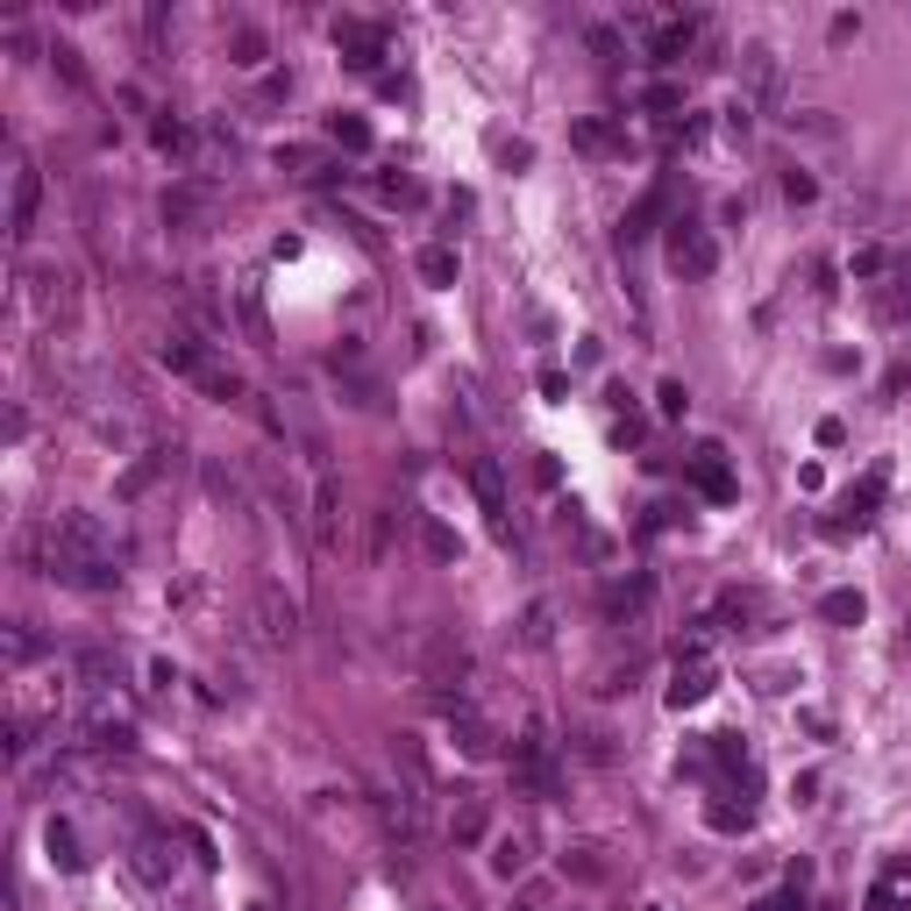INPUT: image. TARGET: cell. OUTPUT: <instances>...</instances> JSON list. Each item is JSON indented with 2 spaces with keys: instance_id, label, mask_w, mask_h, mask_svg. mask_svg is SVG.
<instances>
[{
  "instance_id": "6da1fadb",
  "label": "cell",
  "mask_w": 911,
  "mask_h": 911,
  "mask_svg": "<svg viewBox=\"0 0 911 911\" xmlns=\"http://www.w3.org/2000/svg\"><path fill=\"white\" fill-rule=\"evenodd\" d=\"M36 541H44V577L72 584V591H115L121 584V555L93 513H58Z\"/></svg>"
},
{
  "instance_id": "7a4b0ae2",
  "label": "cell",
  "mask_w": 911,
  "mask_h": 911,
  "mask_svg": "<svg viewBox=\"0 0 911 911\" xmlns=\"http://www.w3.org/2000/svg\"><path fill=\"white\" fill-rule=\"evenodd\" d=\"M670 271H684V278H712V271H719L712 228L691 221V214H676V221H670Z\"/></svg>"
},
{
  "instance_id": "3957f363",
  "label": "cell",
  "mask_w": 911,
  "mask_h": 911,
  "mask_svg": "<svg viewBox=\"0 0 911 911\" xmlns=\"http://www.w3.org/2000/svg\"><path fill=\"white\" fill-rule=\"evenodd\" d=\"M250 642H264V648H292V642H299V606L278 591V584H264V591H256V606H250Z\"/></svg>"
},
{
  "instance_id": "277c9868",
  "label": "cell",
  "mask_w": 911,
  "mask_h": 911,
  "mask_svg": "<svg viewBox=\"0 0 911 911\" xmlns=\"http://www.w3.org/2000/svg\"><path fill=\"white\" fill-rule=\"evenodd\" d=\"M36 207H44V171H36L29 157H15V171H8V236L15 242H29Z\"/></svg>"
},
{
  "instance_id": "5b68a950",
  "label": "cell",
  "mask_w": 911,
  "mask_h": 911,
  "mask_svg": "<svg viewBox=\"0 0 911 911\" xmlns=\"http://www.w3.org/2000/svg\"><path fill=\"white\" fill-rule=\"evenodd\" d=\"M719 691V670H712V656H705V642H691L684 656H676V676H670V705L684 712V705H705Z\"/></svg>"
},
{
  "instance_id": "8992f818",
  "label": "cell",
  "mask_w": 911,
  "mask_h": 911,
  "mask_svg": "<svg viewBox=\"0 0 911 911\" xmlns=\"http://www.w3.org/2000/svg\"><path fill=\"white\" fill-rule=\"evenodd\" d=\"M513 777H520V791H535V798L555 791V763H549V741H541V727L527 733L520 747H513Z\"/></svg>"
},
{
  "instance_id": "52a82bcc",
  "label": "cell",
  "mask_w": 911,
  "mask_h": 911,
  "mask_svg": "<svg viewBox=\"0 0 911 911\" xmlns=\"http://www.w3.org/2000/svg\"><path fill=\"white\" fill-rule=\"evenodd\" d=\"M876 499H883V470H868L862 484H848V492H840V506H834V520H826V535H848V527H868Z\"/></svg>"
},
{
  "instance_id": "ba28073f",
  "label": "cell",
  "mask_w": 911,
  "mask_h": 911,
  "mask_svg": "<svg viewBox=\"0 0 911 911\" xmlns=\"http://www.w3.org/2000/svg\"><path fill=\"white\" fill-rule=\"evenodd\" d=\"M335 50L349 58V72H377V58H385V29H371V22H335Z\"/></svg>"
},
{
  "instance_id": "9c48e42d",
  "label": "cell",
  "mask_w": 911,
  "mask_h": 911,
  "mask_svg": "<svg viewBox=\"0 0 911 911\" xmlns=\"http://www.w3.org/2000/svg\"><path fill=\"white\" fill-rule=\"evenodd\" d=\"M698 44V15H670L648 29V64H684V50Z\"/></svg>"
},
{
  "instance_id": "30bf717a",
  "label": "cell",
  "mask_w": 911,
  "mask_h": 911,
  "mask_svg": "<svg viewBox=\"0 0 911 911\" xmlns=\"http://www.w3.org/2000/svg\"><path fill=\"white\" fill-rule=\"evenodd\" d=\"M684 470H691V484H698V499H712V506H727V499H733V470H727L719 448H698Z\"/></svg>"
},
{
  "instance_id": "8fae6325",
  "label": "cell",
  "mask_w": 911,
  "mask_h": 911,
  "mask_svg": "<svg viewBox=\"0 0 911 911\" xmlns=\"http://www.w3.org/2000/svg\"><path fill=\"white\" fill-rule=\"evenodd\" d=\"M741 79H747V93H755V100H777V50H769V44H747L741 50Z\"/></svg>"
},
{
  "instance_id": "7c38bea8",
  "label": "cell",
  "mask_w": 911,
  "mask_h": 911,
  "mask_svg": "<svg viewBox=\"0 0 911 911\" xmlns=\"http://www.w3.org/2000/svg\"><path fill=\"white\" fill-rule=\"evenodd\" d=\"M314 535L328 541V549L343 541V484H335L328 470H321V484H314Z\"/></svg>"
},
{
  "instance_id": "4fadbf2b",
  "label": "cell",
  "mask_w": 911,
  "mask_h": 911,
  "mask_svg": "<svg viewBox=\"0 0 911 911\" xmlns=\"http://www.w3.org/2000/svg\"><path fill=\"white\" fill-rule=\"evenodd\" d=\"M157 357H165V371H179V377H193V385H200V377H207V371H214V357H207V343H193V335H171V343H165V349H157Z\"/></svg>"
},
{
  "instance_id": "5bb4252c",
  "label": "cell",
  "mask_w": 911,
  "mask_h": 911,
  "mask_svg": "<svg viewBox=\"0 0 911 911\" xmlns=\"http://www.w3.org/2000/svg\"><path fill=\"white\" fill-rule=\"evenodd\" d=\"M207 214H214V185H200V179L179 185V193L165 200V221H179V228H185V221H207Z\"/></svg>"
},
{
  "instance_id": "9a60e30c",
  "label": "cell",
  "mask_w": 911,
  "mask_h": 911,
  "mask_svg": "<svg viewBox=\"0 0 911 911\" xmlns=\"http://www.w3.org/2000/svg\"><path fill=\"white\" fill-rule=\"evenodd\" d=\"M570 143H577L584 157H613V149H620V129H613V121H577V129H570Z\"/></svg>"
},
{
  "instance_id": "2e32d148",
  "label": "cell",
  "mask_w": 911,
  "mask_h": 911,
  "mask_svg": "<svg viewBox=\"0 0 911 911\" xmlns=\"http://www.w3.org/2000/svg\"><path fill=\"white\" fill-rule=\"evenodd\" d=\"M527 862H535V840H527V834H499V848H492V868H499V876H520Z\"/></svg>"
},
{
  "instance_id": "e0dca14e",
  "label": "cell",
  "mask_w": 911,
  "mask_h": 911,
  "mask_svg": "<svg viewBox=\"0 0 911 911\" xmlns=\"http://www.w3.org/2000/svg\"><path fill=\"white\" fill-rule=\"evenodd\" d=\"M819 613L834 620V627H862V613H868V598L862 591H826L819 598Z\"/></svg>"
},
{
  "instance_id": "ac0fdd59",
  "label": "cell",
  "mask_w": 911,
  "mask_h": 911,
  "mask_svg": "<svg viewBox=\"0 0 911 911\" xmlns=\"http://www.w3.org/2000/svg\"><path fill=\"white\" fill-rule=\"evenodd\" d=\"M413 264H420V278H428V285H456V250H448V242H428Z\"/></svg>"
},
{
  "instance_id": "d6986e66",
  "label": "cell",
  "mask_w": 911,
  "mask_h": 911,
  "mask_svg": "<svg viewBox=\"0 0 911 911\" xmlns=\"http://www.w3.org/2000/svg\"><path fill=\"white\" fill-rule=\"evenodd\" d=\"M549 620H555V606H549V598H535V606H527V613H520V648H541V642H549Z\"/></svg>"
},
{
  "instance_id": "ffe728a7",
  "label": "cell",
  "mask_w": 911,
  "mask_h": 911,
  "mask_svg": "<svg viewBox=\"0 0 911 911\" xmlns=\"http://www.w3.org/2000/svg\"><path fill=\"white\" fill-rule=\"evenodd\" d=\"M448 834L464 840V848H478V840H484V805H478V798H464V805H456V819H448Z\"/></svg>"
},
{
  "instance_id": "44dd1931",
  "label": "cell",
  "mask_w": 911,
  "mask_h": 911,
  "mask_svg": "<svg viewBox=\"0 0 911 911\" xmlns=\"http://www.w3.org/2000/svg\"><path fill=\"white\" fill-rule=\"evenodd\" d=\"M50 862L58 868H86V854H79V834L64 819H50Z\"/></svg>"
},
{
  "instance_id": "7402d4cb",
  "label": "cell",
  "mask_w": 911,
  "mask_h": 911,
  "mask_svg": "<svg viewBox=\"0 0 911 911\" xmlns=\"http://www.w3.org/2000/svg\"><path fill=\"white\" fill-rule=\"evenodd\" d=\"M470 484H478L484 513H492V520H499V513H506V484H499V470H492V464H470Z\"/></svg>"
},
{
  "instance_id": "603a6c76",
  "label": "cell",
  "mask_w": 911,
  "mask_h": 911,
  "mask_svg": "<svg viewBox=\"0 0 911 911\" xmlns=\"http://www.w3.org/2000/svg\"><path fill=\"white\" fill-rule=\"evenodd\" d=\"M135 868H143V883H165L171 848H165V840H135Z\"/></svg>"
},
{
  "instance_id": "cb8c5ba5",
  "label": "cell",
  "mask_w": 911,
  "mask_h": 911,
  "mask_svg": "<svg viewBox=\"0 0 911 911\" xmlns=\"http://www.w3.org/2000/svg\"><path fill=\"white\" fill-rule=\"evenodd\" d=\"M876 314H883V321H904V314H911V278H890V285H883V292H876Z\"/></svg>"
},
{
  "instance_id": "d4e9b609",
  "label": "cell",
  "mask_w": 911,
  "mask_h": 911,
  "mask_svg": "<svg viewBox=\"0 0 911 911\" xmlns=\"http://www.w3.org/2000/svg\"><path fill=\"white\" fill-rule=\"evenodd\" d=\"M563 876H577V883H606V862H598V848H570V854H563Z\"/></svg>"
},
{
  "instance_id": "484cf974",
  "label": "cell",
  "mask_w": 911,
  "mask_h": 911,
  "mask_svg": "<svg viewBox=\"0 0 911 911\" xmlns=\"http://www.w3.org/2000/svg\"><path fill=\"white\" fill-rule=\"evenodd\" d=\"M328 135H335L343 149H371V121H357V115H335V121H328Z\"/></svg>"
},
{
  "instance_id": "4316f807",
  "label": "cell",
  "mask_w": 911,
  "mask_h": 911,
  "mask_svg": "<svg viewBox=\"0 0 911 911\" xmlns=\"http://www.w3.org/2000/svg\"><path fill=\"white\" fill-rule=\"evenodd\" d=\"M656 214H662V193H642V207L627 214V228H620V242H642V236H648V221H656Z\"/></svg>"
},
{
  "instance_id": "83f0119b",
  "label": "cell",
  "mask_w": 911,
  "mask_h": 911,
  "mask_svg": "<svg viewBox=\"0 0 911 911\" xmlns=\"http://www.w3.org/2000/svg\"><path fill=\"white\" fill-rule=\"evenodd\" d=\"M656 406H662V420H684V406H691V392H684V385H676V377H670V385H662V392H656Z\"/></svg>"
},
{
  "instance_id": "f1b7e54d",
  "label": "cell",
  "mask_w": 911,
  "mask_h": 911,
  "mask_svg": "<svg viewBox=\"0 0 911 911\" xmlns=\"http://www.w3.org/2000/svg\"><path fill=\"white\" fill-rule=\"evenodd\" d=\"M854 278H883V271H890V256H883V250H854Z\"/></svg>"
},
{
  "instance_id": "f546056e",
  "label": "cell",
  "mask_w": 911,
  "mask_h": 911,
  "mask_svg": "<svg viewBox=\"0 0 911 911\" xmlns=\"http://www.w3.org/2000/svg\"><path fill=\"white\" fill-rule=\"evenodd\" d=\"M420 535H428V555H442V563H456V535H448V527H420Z\"/></svg>"
},
{
  "instance_id": "4dcf8cb0",
  "label": "cell",
  "mask_w": 911,
  "mask_h": 911,
  "mask_svg": "<svg viewBox=\"0 0 911 911\" xmlns=\"http://www.w3.org/2000/svg\"><path fill=\"white\" fill-rule=\"evenodd\" d=\"M36 648H44V642H36V634H29V627H15V634H8V662H15V670H22V662H29V656H36Z\"/></svg>"
},
{
  "instance_id": "1f68e13d",
  "label": "cell",
  "mask_w": 911,
  "mask_h": 911,
  "mask_svg": "<svg viewBox=\"0 0 911 911\" xmlns=\"http://www.w3.org/2000/svg\"><path fill=\"white\" fill-rule=\"evenodd\" d=\"M755 911H805V890H798V876H791V890H777V897H763Z\"/></svg>"
},
{
  "instance_id": "d6a6232c",
  "label": "cell",
  "mask_w": 911,
  "mask_h": 911,
  "mask_svg": "<svg viewBox=\"0 0 911 911\" xmlns=\"http://www.w3.org/2000/svg\"><path fill=\"white\" fill-rule=\"evenodd\" d=\"M236 64H264V36H256V29L236 36Z\"/></svg>"
},
{
  "instance_id": "836d02e7",
  "label": "cell",
  "mask_w": 911,
  "mask_h": 911,
  "mask_svg": "<svg viewBox=\"0 0 911 911\" xmlns=\"http://www.w3.org/2000/svg\"><path fill=\"white\" fill-rule=\"evenodd\" d=\"M149 135H157V149H185V121H157V129H149Z\"/></svg>"
},
{
  "instance_id": "e575fe53",
  "label": "cell",
  "mask_w": 911,
  "mask_h": 911,
  "mask_svg": "<svg viewBox=\"0 0 911 911\" xmlns=\"http://www.w3.org/2000/svg\"><path fill=\"white\" fill-rule=\"evenodd\" d=\"M712 826H719V834H741V826H747V805H741V812H733V805H712Z\"/></svg>"
},
{
  "instance_id": "d590c367",
  "label": "cell",
  "mask_w": 911,
  "mask_h": 911,
  "mask_svg": "<svg viewBox=\"0 0 911 911\" xmlns=\"http://www.w3.org/2000/svg\"><path fill=\"white\" fill-rule=\"evenodd\" d=\"M642 100H648V107H656V115H662V107H676V100H684V86H648Z\"/></svg>"
},
{
  "instance_id": "8d00e7d4",
  "label": "cell",
  "mask_w": 911,
  "mask_h": 911,
  "mask_svg": "<svg viewBox=\"0 0 911 911\" xmlns=\"http://www.w3.org/2000/svg\"><path fill=\"white\" fill-rule=\"evenodd\" d=\"M783 193H791V200H812V193H819V185H812L805 171H783Z\"/></svg>"
},
{
  "instance_id": "74e56055",
  "label": "cell",
  "mask_w": 911,
  "mask_h": 911,
  "mask_svg": "<svg viewBox=\"0 0 911 911\" xmlns=\"http://www.w3.org/2000/svg\"><path fill=\"white\" fill-rule=\"evenodd\" d=\"M385 200H413V179H406V171H385Z\"/></svg>"
}]
</instances>
